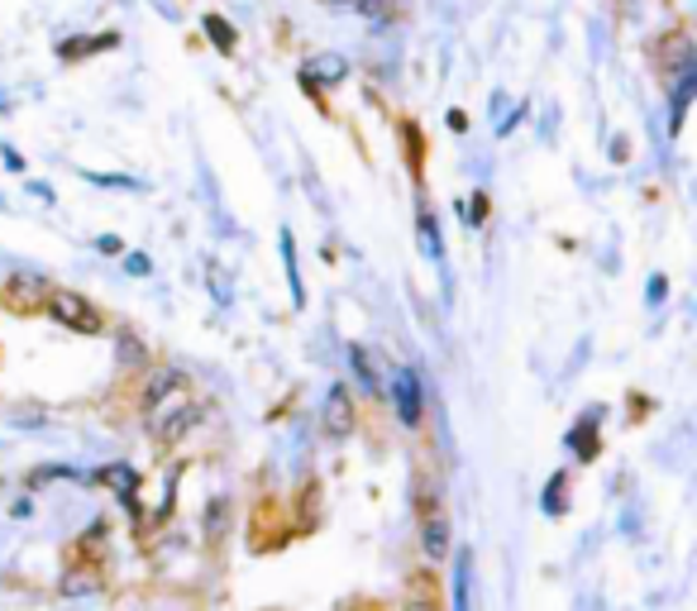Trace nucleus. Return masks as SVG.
Masks as SVG:
<instances>
[{
  "label": "nucleus",
  "mask_w": 697,
  "mask_h": 611,
  "mask_svg": "<svg viewBox=\"0 0 697 611\" xmlns=\"http://www.w3.org/2000/svg\"><path fill=\"white\" fill-rule=\"evenodd\" d=\"M420 550H426L430 564L444 559V550H450V526H444V516H426V526H420Z\"/></svg>",
  "instance_id": "obj_12"
},
{
  "label": "nucleus",
  "mask_w": 697,
  "mask_h": 611,
  "mask_svg": "<svg viewBox=\"0 0 697 611\" xmlns=\"http://www.w3.org/2000/svg\"><path fill=\"white\" fill-rule=\"evenodd\" d=\"M450 129H454V134H464V129H468V115H464V110H450Z\"/></svg>",
  "instance_id": "obj_24"
},
{
  "label": "nucleus",
  "mask_w": 697,
  "mask_h": 611,
  "mask_svg": "<svg viewBox=\"0 0 697 611\" xmlns=\"http://www.w3.org/2000/svg\"><path fill=\"white\" fill-rule=\"evenodd\" d=\"M44 310L58 325H68V330H77V334H101V310L86 302L82 292H68V287H48V302H44Z\"/></svg>",
  "instance_id": "obj_2"
},
{
  "label": "nucleus",
  "mask_w": 697,
  "mask_h": 611,
  "mask_svg": "<svg viewBox=\"0 0 697 611\" xmlns=\"http://www.w3.org/2000/svg\"><path fill=\"white\" fill-rule=\"evenodd\" d=\"M206 287H210V296H216V306H230V302H234L230 268H225V263H216V258L206 263Z\"/></svg>",
  "instance_id": "obj_15"
},
{
  "label": "nucleus",
  "mask_w": 697,
  "mask_h": 611,
  "mask_svg": "<svg viewBox=\"0 0 697 611\" xmlns=\"http://www.w3.org/2000/svg\"><path fill=\"white\" fill-rule=\"evenodd\" d=\"M91 483L111 487L125 506H135V497H139V473H135L129 463H105V468H96V473H91Z\"/></svg>",
  "instance_id": "obj_8"
},
{
  "label": "nucleus",
  "mask_w": 697,
  "mask_h": 611,
  "mask_svg": "<svg viewBox=\"0 0 697 611\" xmlns=\"http://www.w3.org/2000/svg\"><path fill=\"white\" fill-rule=\"evenodd\" d=\"M201 30L210 34V44H216V54H225V58H234L240 54V30L225 20V15H216V10H206L201 15Z\"/></svg>",
  "instance_id": "obj_11"
},
{
  "label": "nucleus",
  "mask_w": 697,
  "mask_h": 611,
  "mask_svg": "<svg viewBox=\"0 0 697 611\" xmlns=\"http://www.w3.org/2000/svg\"><path fill=\"white\" fill-rule=\"evenodd\" d=\"M335 5H359V0H335Z\"/></svg>",
  "instance_id": "obj_26"
},
{
  "label": "nucleus",
  "mask_w": 697,
  "mask_h": 611,
  "mask_svg": "<svg viewBox=\"0 0 697 611\" xmlns=\"http://www.w3.org/2000/svg\"><path fill=\"white\" fill-rule=\"evenodd\" d=\"M120 48V34L105 30V34H77V38H62L58 44V62H82V58H96V54H115Z\"/></svg>",
  "instance_id": "obj_6"
},
{
  "label": "nucleus",
  "mask_w": 697,
  "mask_h": 611,
  "mask_svg": "<svg viewBox=\"0 0 697 611\" xmlns=\"http://www.w3.org/2000/svg\"><path fill=\"white\" fill-rule=\"evenodd\" d=\"M297 77H301V91L321 101V91H330V86H339L349 77V58L345 54H311L306 62H301Z\"/></svg>",
  "instance_id": "obj_3"
},
{
  "label": "nucleus",
  "mask_w": 697,
  "mask_h": 611,
  "mask_svg": "<svg viewBox=\"0 0 697 611\" xmlns=\"http://www.w3.org/2000/svg\"><path fill=\"white\" fill-rule=\"evenodd\" d=\"M416 230H420V254L426 258H444V244H440V225H435V211H430L426 201H420V211H416Z\"/></svg>",
  "instance_id": "obj_13"
},
{
  "label": "nucleus",
  "mask_w": 697,
  "mask_h": 611,
  "mask_svg": "<svg viewBox=\"0 0 697 611\" xmlns=\"http://www.w3.org/2000/svg\"><path fill=\"white\" fill-rule=\"evenodd\" d=\"M48 287H53V282L44 278V272L20 268V272H10V278H5V287H0V296H5V306H10V310H44Z\"/></svg>",
  "instance_id": "obj_4"
},
{
  "label": "nucleus",
  "mask_w": 697,
  "mask_h": 611,
  "mask_svg": "<svg viewBox=\"0 0 697 611\" xmlns=\"http://www.w3.org/2000/svg\"><path fill=\"white\" fill-rule=\"evenodd\" d=\"M86 181H96V187H125V191H135L139 181L135 177H125V173H82Z\"/></svg>",
  "instance_id": "obj_19"
},
{
  "label": "nucleus",
  "mask_w": 697,
  "mask_h": 611,
  "mask_svg": "<svg viewBox=\"0 0 697 611\" xmlns=\"http://www.w3.org/2000/svg\"><path fill=\"white\" fill-rule=\"evenodd\" d=\"M468 597H473V554L464 550L454 564V611H468Z\"/></svg>",
  "instance_id": "obj_16"
},
{
  "label": "nucleus",
  "mask_w": 697,
  "mask_h": 611,
  "mask_svg": "<svg viewBox=\"0 0 697 611\" xmlns=\"http://www.w3.org/2000/svg\"><path fill=\"white\" fill-rule=\"evenodd\" d=\"M96 254H125V244L115 239V234H101V239H96Z\"/></svg>",
  "instance_id": "obj_21"
},
{
  "label": "nucleus",
  "mask_w": 697,
  "mask_h": 611,
  "mask_svg": "<svg viewBox=\"0 0 697 611\" xmlns=\"http://www.w3.org/2000/svg\"><path fill=\"white\" fill-rule=\"evenodd\" d=\"M321 421L330 435H349L353 431V397L345 383H335L330 392H325V407H321Z\"/></svg>",
  "instance_id": "obj_7"
},
{
  "label": "nucleus",
  "mask_w": 697,
  "mask_h": 611,
  "mask_svg": "<svg viewBox=\"0 0 697 611\" xmlns=\"http://www.w3.org/2000/svg\"><path fill=\"white\" fill-rule=\"evenodd\" d=\"M458 215H464V225H483V215H488V197H473V205L468 201H458Z\"/></svg>",
  "instance_id": "obj_18"
},
{
  "label": "nucleus",
  "mask_w": 697,
  "mask_h": 611,
  "mask_svg": "<svg viewBox=\"0 0 697 611\" xmlns=\"http://www.w3.org/2000/svg\"><path fill=\"white\" fill-rule=\"evenodd\" d=\"M0 163H5V167H10V173H24V158H20V153H15V149H0Z\"/></svg>",
  "instance_id": "obj_23"
},
{
  "label": "nucleus",
  "mask_w": 697,
  "mask_h": 611,
  "mask_svg": "<svg viewBox=\"0 0 697 611\" xmlns=\"http://www.w3.org/2000/svg\"><path fill=\"white\" fill-rule=\"evenodd\" d=\"M125 272H135V278H149V258H143V254H125Z\"/></svg>",
  "instance_id": "obj_20"
},
{
  "label": "nucleus",
  "mask_w": 697,
  "mask_h": 611,
  "mask_svg": "<svg viewBox=\"0 0 697 611\" xmlns=\"http://www.w3.org/2000/svg\"><path fill=\"white\" fill-rule=\"evenodd\" d=\"M646 292H650V302H654V306H660V302H664V296H669V282H664V278H650V287H646Z\"/></svg>",
  "instance_id": "obj_22"
},
{
  "label": "nucleus",
  "mask_w": 697,
  "mask_h": 611,
  "mask_svg": "<svg viewBox=\"0 0 697 611\" xmlns=\"http://www.w3.org/2000/svg\"><path fill=\"white\" fill-rule=\"evenodd\" d=\"M564 492H569V473H555L545 483V497H541L545 516H564V512H569V497H564Z\"/></svg>",
  "instance_id": "obj_17"
},
{
  "label": "nucleus",
  "mask_w": 697,
  "mask_h": 611,
  "mask_svg": "<svg viewBox=\"0 0 697 611\" xmlns=\"http://www.w3.org/2000/svg\"><path fill=\"white\" fill-rule=\"evenodd\" d=\"M143 411H149V431L163 439V445H173L182 431H191L196 415H201V407H196V392H191V383H187V373H177V368L153 373L149 397H143Z\"/></svg>",
  "instance_id": "obj_1"
},
{
  "label": "nucleus",
  "mask_w": 697,
  "mask_h": 611,
  "mask_svg": "<svg viewBox=\"0 0 697 611\" xmlns=\"http://www.w3.org/2000/svg\"><path fill=\"white\" fill-rule=\"evenodd\" d=\"M349 368H353V378H359V387L368 397H383V373H377V363L363 344H349Z\"/></svg>",
  "instance_id": "obj_10"
},
{
  "label": "nucleus",
  "mask_w": 697,
  "mask_h": 611,
  "mask_svg": "<svg viewBox=\"0 0 697 611\" xmlns=\"http://www.w3.org/2000/svg\"><path fill=\"white\" fill-rule=\"evenodd\" d=\"M597 421H602V407H593L588 415H578V425L569 431V449H573L583 463H593L597 449H602V445H597Z\"/></svg>",
  "instance_id": "obj_9"
},
{
  "label": "nucleus",
  "mask_w": 697,
  "mask_h": 611,
  "mask_svg": "<svg viewBox=\"0 0 697 611\" xmlns=\"http://www.w3.org/2000/svg\"><path fill=\"white\" fill-rule=\"evenodd\" d=\"M402 611H440L435 602H426V597H411V602H406Z\"/></svg>",
  "instance_id": "obj_25"
},
{
  "label": "nucleus",
  "mask_w": 697,
  "mask_h": 611,
  "mask_svg": "<svg viewBox=\"0 0 697 611\" xmlns=\"http://www.w3.org/2000/svg\"><path fill=\"white\" fill-rule=\"evenodd\" d=\"M278 244H282L287 282H292V302H297V306H306V287H301V263H297V239H292V230H282V234H278Z\"/></svg>",
  "instance_id": "obj_14"
},
{
  "label": "nucleus",
  "mask_w": 697,
  "mask_h": 611,
  "mask_svg": "<svg viewBox=\"0 0 697 611\" xmlns=\"http://www.w3.org/2000/svg\"><path fill=\"white\" fill-rule=\"evenodd\" d=\"M392 407H397V421L411 431L420 425V407H426V392H420V373L416 368H397L392 378Z\"/></svg>",
  "instance_id": "obj_5"
},
{
  "label": "nucleus",
  "mask_w": 697,
  "mask_h": 611,
  "mask_svg": "<svg viewBox=\"0 0 697 611\" xmlns=\"http://www.w3.org/2000/svg\"><path fill=\"white\" fill-rule=\"evenodd\" d=\"M0 110H5V106H0Z\"/></svg>",
  "instance_id": "obj_27"
}]
</instances>
